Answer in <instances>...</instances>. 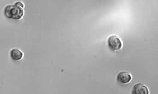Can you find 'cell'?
Instances as JSON below:
<instances>
[{"label":"cell","mask_w":158,"mask_h":94,"mask_svg":"<svg viewBox=\"0 0 158 94\" xmlns=\"http://www.w3.org/2000/svg\"><path fill=\"white\" fill-rule=\"evenodd\" d=\"M23 9L15 4L6 6L4 10L5 16L10 19L19 20L23 16Z\"/></svg>","instance_id":"1"},{"label":"cell","mask_w":158,"mask_h":94,"mask_svg":"<svg viewBox=\"0 0 158 94\" xmlns=\"http://www.w3.org/2000/svg\"><path fill=\"white\" fill-rule=\"evenodd\" d=\"M108 45L110 49L114 51L120 49L122 46L121 40L115 35H112L109 37Z\"/></svg>","instance_id":"2"},{"label":"cell","mask_w":158,"mask_h":94,"mask_svg":"<svg viewBox=\"0 0 158 94\" xmlns=\"http://www.w3.org/2000/svg\"><path fill=\"white\" fill-rule=\"evenodd\" d=\"M131 93L133 94H149L148 87L141 83L135 84L133 87Z\"/></svg>","instance_id":"3"},{"label":"cell","mask_w":158,"mask_h":94,"mask_svg":"<svg viewBox=\"0 0 158 94\" xmlns=\"http://www.w3.org/2000/svg\"><path fill=\"white\" fill-rule=\"evenodd\" d=\"M132 76L128 72H122L118 73L117 76V81L122 84H127L131 81Z\"/></svg>","instance_id":"4"},{"label":"cell","mask_w":158,"mask_h":94,"mask_svg":"<svg viewBox=\"0 0 158 94\" xmlns=\"http://www.w3.org/2000/svg\"><path fill=\"white\" fill-rule=\"evenodd\" d=\"M10 56L12 60L19 61L21 60L23 56V53L18 49H14L10 52Z\"/></svg>","instance_id":"5"},{"label":"cell","mask_w":158,"mask_h":94,"mask_svg":"<svg viewBox=\"0 0 158 94\" xmlns=\"http://www.w3.org/2000/svg\"><path fill=\"white\" fill-rule=\"evenodd\" d=\"M15 5L19 6L22 8H23L24 7L23 4L20 2H18L15 3Z\"/></svg>","instance_id":"6"}]
</instances>
